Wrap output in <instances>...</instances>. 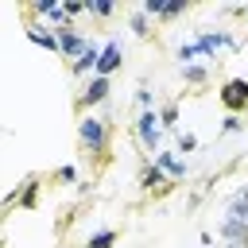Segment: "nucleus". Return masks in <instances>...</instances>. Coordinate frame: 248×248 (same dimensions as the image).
<instances>
[{"label": "nucleus", "mask_w": 248, "mask_h": 248, "mask_svg": "<svg viewBox=\"0 0 248 248\" xmlns=\"http://www.w3.org/2000/svg\"><path fill=\"white\" fill-rule=\"evenodd\" d=\"M78 140H81V147L101 151V147H105V120H101V116H85V120L78 124Z\"/></svg>", "instance_id": "obj_1"}, {"label": "nucleus", "mask_w": 248, "mask_h": 248, "mask_svg": "<svg viewBox=\"0 0 248 248\" xmlns=\"http://www.w3.org/2000/svg\"><path fill=\"white\" fill-rule=\"evenodd\" d=\"M89 46H93V43H85V39H81L74 27H62V31H58V50H62V54H74V58H81Z\"/></svg>", "instance_id": "obj_2"}, {"label": "nucleus", "mask_w": 248, "mask_h": 248, "mask_svg": "<svg viewBox=\"0 0 248 248\" xmlns=\"http://www.w3.org/2000/svg\"><path fill=\"white\" fill-rule=\"evenodd\" d=\"M221 101L232 108V112H240L244 105H248V81H225V89H221Z\"/></svg>", "instance_id": "obj_3"}, {"label": "nucleus", "mask_w": 248, "mask_h": 248, "mask_svg": "<svg viewBox=\"0 0 248 248\" xmlns=\"http://www.w3.org/2000/svg\"><path fill=\"white\" fill-rule=\"evenodd\" d=\"M136 132H140V143H143L147 151H155V143H159V116L147 108V112L140 116V128H136Z\"/></svg>", "instance_id": "obj_4"}, {"label": "nucleus", "mask_w": 248, "mask_h": 248, "mask_svg": "<svg viewBox=\"0 0 248 248\" xmlns=\"http://www.w3.org/2000/svg\"><path fill=\"white\" fill-rule=\"evenodd\" d=\"M221 236H225L232 248H248V225H244V221H236V217H225Z\"/></svg>", "instance_id": "obj_5"}, {"label": "nucleus", "mask_w": 248, "mask_h": 248, "mask_svg": "<svg viewBox=\"0 0 248 248\" xmlns=\"http://www.w3.org/2000/svg\"><path fill=\"white\" fill-rule=\"evenodd\" d=\"M120 66V43H105L101 46V62H97V78H108Z\"/></svg>", "instance_id": "obj_6"}, {"label": "nucleus", "mask_w": 248, "mask_h": 248, "mask_svg": "<svg viewBox=\"0 0 248 248\" xmlns=\"http://www.w3.org/2000/svg\"><path fill=\"white\" fill-rule=\"evenodd\" d=\"M105 97H108V78H93L89 89L81 93V105H97V101H105Z\"/></svg>", "instance_id": "obj_7"}, {"label": "nucleus", "mask_w": 248, "mask_h": 248, "mask_svg": "<svg viewBox=\"0 0 248 248\" xmlns=\"http://www.w3.org/2000/svg\"><path fill=\"white\" fill-rule=\"evenodd\" d=\"M155 167H159V170H167V174H174V178H186V163H182V159H174V155H167V151H159V155H155Z\"/></svg>", "instance_id": "obj_8"}, {"label": "nucleus", "mask_w": 248, "mask_h": 248, "mask_svg": "<svg viewBox=\"0 0 248 248\" xmlns=\"http://www.w3.org/2000/svg\"><path fill=\"white\" fill-rule=\"evenodd\" d=\"M221 46H232V39H229V35H213V31H205V35L198 39V50H202V54H213V50H221Z\"/></svg>", "instance_id": "obj_9"}, {"label": "nucleus", "mask_w": 248, "mask_h": 248, "mask_svg": "<svg viewBox=\"0 0 248 248\" xmlns=\"http://www.w3.org/2000/svg\"><path fill=\"white\" fill-rule=\"evenodd\" d=\"M97 62H101V50H97V46H89V50L74 62V74H89V70H97Z\"/></svg>", "instance_id": "obj_10"}, {"label": "nucleus", "mask_w": 248, "mask_h": 248, "mask_svg": "<svg viewBox=\"0 0 248 248\" xmlns=\"http://www.w3.org/2000/svg\"><path fill=\"white\" fill-rule=\"evenodd\" d=\"M27 39L39 43V46H46V50H58V35H46L43 27H27Z\"/></svg>", "instance_id": "obj_11"}, {"label": "nucleus", "mask_w": 248, "mask_h": 248, "mask_svg": "<svg viewBox=\"0 0 248 248\" xmlns=\"http://www.w3.org/2000/svg\"><path fill=\"white\" fill-rule=\"evenodd\" d=\"M85 12H93V16H112V12H116V4H112V0H89V4H85Z\"/></svg>", "instance_id": "obj_12"}, {"label": "nucleus", "mask_w": 248, "mask_h": 248, "mask_svg": "<svg viewBox=\"0 0 248 248\" xmlns=\"http://www.w3.org/2000/svg\"><path fill=\"white\" fill-rule=\"evenodd\" d=\"M112 244H116V232H112V229H105V232H97V236L89 240V248H112Z\"/></svg>", "instance_id": "obj_13"}, {"label": "nucleus", "mask_w": 248, "mask_h": 248, "mask_svg": "<svg viewBox=\"0 0 248 248\" xmlns=\"http://www.w3.org/2000/svg\"><path fill=\"white\" fill-rule=\"evenodd\" d=\"M182 78L198 85V81H205V66H182Z\"/></svg>", "instance_id": "obj_14"}, {"label": "nucleus", "mask_w": 248, "mask_h": 248, "mask_svg": "<svg viewBox=\"0 0 248 248\" xmlns=\"http://www.w3.org/2000/svg\"><path fill=\"white\" fill-rule=\"evenodd\" d=\"M229 217H236V221H244V225H248V202H244V198H236V202H232V209H229Z\"/></svg>", "instance_id": "obj_15"}, {"label": "nucleus", "mask_w": 248, "mask_h": 248, "mask_svg": "<svg viewBox=\"0 0 248 248\" xmlns=\"http://www.w3.org/2000/svg\"><path fill=\"white\" fill-rule=\"evenodd\" d=\"M159 182H163V170L159 167H147L143 170V186H159Z\"/></svg>", "instance_id": "obj_16"}, {"label": "nucleus", "mask_w": 248, "mask_h": 248, "mask_svg": "<svg viewBox=\"0 0 248 248\" xmlns=\"http://www.w3.org/2000/svg\"><path fill=\"white\" fill-rule=\"evenodd\" d=\"M35 12H43V16H50V12H58V4H54V0H35Z\"/></svg>", "instance_id": "obj_17"}, {"label": "nucleus", "mask_w": 248, "mask_h": 248, "mask_svg": "<svg viewBox=\"0 0 248 248\" xmlns=\"http://www.w3.org/2000/svg\"><path fill=\"white\" fill-rule=\"evenodd\" d=\"M132 31H140V35L147 31V16H143V12H136V16H132Z\"/></svg>", "instance_id": "obj_18"}, {"label": "nucleus", "mask_w": 248, "mask_h": 248, "mask_svg": "<svg viewBox=\"0 0 248 248\" xmlns=\"http://www.w3.org/2000/svg\"><path fill=\"white\" fill-rule=\"evenodd\" d=\"M194 54H202V50H198V43H186V46H182V50H178V58H182V62H190V58H194Z\"/></svg>", "instance_id": "obj_19"}, {"label": "nucleus", "mask_w": 248, "mask_h": 248, "mask_svg": "<svg viewBox=\"0 0 248 248\" xmlns=\"http://www.w3.org/2000/svg\"><path fill=\"white\" fill-rule=\"evenodd\" d=\"M182 8H186V4H182V0H174V4H167V12H163V16H167V19H174V16H182Z\"/></svg>", "instance_id": "obj_20"}, {"label": "nucleus", "mask_w": 248, "mask_h": 248, "mask_svg": "<svg viewBox=\"0 0 248 248\" xmlns=\"http://www.w3.org/2000/svg\"><path fill=\"white\" fill-rule=\"evenodd\" d=\"M159 120H163V124H174V120H178V108H174V105H167V108H163V116H159Z\"/></svg>", "instance_id": "obj_21"}, {"label": "nucleus", "mask_w": 248, "mask_h": 248, "mask_svg": "<svg viewBox=\"0 0 248 248\" xmlns=\"http://www.w3.org/2000/svg\"><path fill=\"white\" fill-rule=\"evenodd\" d=\"M19 202H23V205H35V182H27V190L19 194Z\"/></svg>", "instance_id": "obj_22"}, {"label": "nucleus", "mask_w": 248, "mask_h": 248, "mask_svg": "<svg viewBox=\"0 0 248 248\" xmlns=\"http://www.w3.org/2000/svg\"><path fill=\"white\" fill-rule=\"evenodd\" d=\"M178 147H182V151H194L198 140H194V136H178Z\"/></svg>", "instance_id": "obj_23"}, {"label": "nucleus", "mask_w": 248, "mask_h": 248, "mask_svg": "<svg viewBox=\"0 0 248 248\" xmlns=\"http://www.w3.org/2000/svg\"><path fill=\"white\" fill-rule=\"evenodd\" d=\"M58 178H62V182H74V178H78V170H74V167H62V170H58Z\"/></svg>", "instance_id": "obj_24"}]
</instances>
